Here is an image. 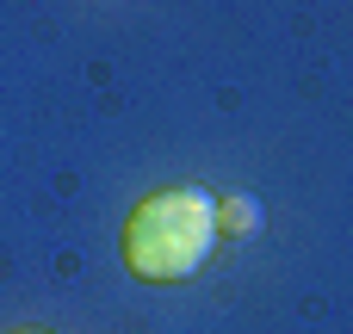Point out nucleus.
Here are the masks:
<instances>
[{
    "label": "nucleus",
    "instance_id": "f257e3e1",
    "mask_svg": "<svg viewBox=\"0 0 353 334\" xmlns=\"http://www.w3.org/2000/svg\"><path fill=\"white\" fill-rule=\"evenodd\" d=\"M217 248V198L205 186H168L143 198L124 223V267L149 285L192 279Z\"/></svg>",
    "mask_w": 353,
    "mask_h": 334
},
{
    "label": "nucleus",
    "instance_id": "f03ea898",
    "mask_svg": "<svg viewBox=\"0 0 353 334\" xmlns=\"http://www.w3.org/2000/svg\"><path fill=\"white\" fill-rule=\"evenodd\" d=\"M254 229H261V205L248 192L217 198V236H254Z\"/></svg>",
    "mask_w": 353,
    "mask_h": 334
},
{
    "label": "nucleus",
    "instance_id": "7ed1b4c3",
    "mask_svg": "<svg viewBox=\"0 0 353 334\" xmlns=\"http://www.w3.org/2000/svg\"><path fill=\"white\" fill-rule=\"evenodd\" d=\"M25 334H31V328H25Z\"/></svg>",
    "mask_w": 353,
    "mask_h": 334
}]
</instances>
